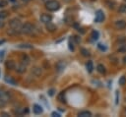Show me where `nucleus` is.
<instances>
[{"instance_id": "4468645a", "label": "nucleus", "mask_w": 126, "mask_h": 117, "mask_svg": "<svg viewBox=\"0 0 126 117\" xmlns=\"http://www.w3.org/2000/svg\"><path fill=\"white\" fill-rule=\"evenodd\" d=\"M118 83H119V85H120V86H124V85L126 84V77H125V76L120 77V79H119Z\"/></svg>"}, {"instance_id": "7ed1b4c3", "label": "nucleus", "mask_w": 126, "mask_h": 117, "mask_svg": "<svg viewBox=\"0 0 126 117\" xmlns=\"http://www.w3.org/2000/svg\"><path fill=\"white\" fill-rule=\"evenodd\" d=\"M33 29H34V27H33L32 24H31V23H25L22 26L21 32L22 33H25V34H31V33H32Z\"/></svg>"}, {"instance_id": "5701e85b", "label": "nucleus", "mask_w": 126, "mask_h": 117, "mask_svg": "<svg viewBox=\"0 0 126 117\" xmlns=\"http://www.w3.org/2000/svg\"><path fill=\"white\" fill-rule=\"evenodd\" d=\"M118 95H119V93H118V91H116L115 92V104H118Z\"/></svg>"}, {"instance_id": "4be33fe9", "label": "nucleus", "mask_w": 126, "mask_h": 117, "mask_svg": "<svg viewBox=\"0 0 126 117\" xmlns=\"http://www.w3.org/2000/svg\"><path fill=\"white\" fill-rule=\"evenodd\" d=\"M19 47H27V48H32V45H30V44H21V45H19Z\"/></svg>"}, {"instance_id": "423d86ee", "label": "nucleus", "mask_w": 126, "mask_h": 117, "mask_svg": "<svg viewBox=\"0 0 126 117\" xmlns=\"http://www.w3.org/2000/svg\"><path fill=\"white\" fill-rule=\"evenodd\" d=\"M51 20H52V17H51L49 14H42V15L40 16V21H41L42 23H44V24L50 23Z\"/></svg>"}, {"instance_id": "bb28decb", "label": "nucleus", "mask_w": 126, "mask_h": 117, "mask_svg": "<svg viewBox=\"0 0 126 117\" xmlns=\"http://www.w3.org/2000/svg\"><path fill=\"white\" fill-rule=\"evenodd\" d=\"M123 63H124V64H126V56H124V57H123Z\"/></svg>"}, {"instance_id": "a211bd4d", "label": "nucleus", "mask_w": 126, "mask_h": 117, "mask_svg": "<svg viewBox=\"0 0 126 117\" xmlns=\"http://www.w3.org/2000/svg\"><path fill=\"white\" fill-rule=\"evenodd\" d=\"M119 12L120 13H126V4H122L119 7Z\"/></svg>"}, {"instance_id": "393cba45", "label": "nucleus", "mask_w": 126, "mask_h": 117, "mask_svg": "<svg viewBox=\"0 0 126 117\" xmlns=\"http://www.w3.org/2000/svg\"><path fill=\"white\" fill-rule=\"evenodd\" d=\"M51 115H52V116H54V117H60V114H59V113H57V112H55V111H54V112H52V114H51Z\"/></svg>"}, {"instance_id": "412c9836", "label": "nucleus", "mask_w": 126, "mask_h": 117, "mask_svg": "<svg viewBox=\"0 0 126 117\" xmlns=\"http://www.w3.org/2000/svg\"><path fill=\"white\" fill-rule=\"evenodd\" d=\"M117 51H118V52H126V44L121 45V46L117 49Z\"/></svg>"}, {"instance_id": "1a4fd4ad", "label": "nucleus", "mask_w": 126, "mask_h": 117, "mask_svg": "<svg viewBox=\"0 0 126 117\" xmlns=\"http://www.w3.org/2000/svg\"><path fill=\"white\" fill-rule=\"evenodd\" d=\"M5 82L8 83V84H10V85H12V86H16L17 85L16 81L14 79H12L11 77H5Z\"/></svg>"}, {"instance_id": "f8f14e48", "label": "nucleus", "mask_w": 126, "mask_h": 117, "mask_svg": "<svg viewBox=\"0 0 126 117\" xmlns=\"http://www.w3.org/2000/svg\"><path fill=\"white\" fill-rule=\"evenodd\" d=\"M15 66H16V64H15V62H14V61H12V60H10V61H7V62H6V67H7V68H9V69H14V68H15Z\"/></svg>"}, {"instance_id": "f03ea898", "label": "nucleus", "mask_w": 126, "mask_h": 117, "mask_svg": "<svg viewBox=\"0 0 126 117\" xmlns=\"http://www.w3.org/2000/svg\"><path fill=\"white\" fill-rule=\"evenodd\" d=\"M45 8H46L48 11L54 12V11L59 10V8H60V3H59L58 1H56V0H49V1H47V2L45 3Z\"/></svg>"}, {"instance_id": "c756f323", "label": "nucleus", "mask_w": 126, "mask_h": 117, "mask_svg": "<svg viewBox=\"0 0 126 117\" xmlns=\"http://www.w3.org/2000/svg\"><path fill=\"white\" fill-rule=\"evenodd\" d=\"M23 1H29V0H23Z\"/></svg>"}, {"instance_id": "9b49d317", "label": "nucleus", "mask_w": 126, "mask_h": 117, "mask_svg": "<svg viewBox=\"0 0 126 117\" xmlns=\"http://www.w3.org/2000/svg\"><path fill=\"white\" fill-rule=\"evenodd\" d=\"M96 70H97V72L100 73V74H104V73H105V68H104V66H103L102 64H98V65L96 66Z\"/></svg>"}, {"instance_id": "b1692460", "label": "nucleus", "mask_w": 126, "mask_h": 117, "mask_svg": "<svg viewBox=\"0 0 126 117\" xmlns=\"http://www.w3.org/2000/svg\"><path fill=\"white\" fill-rule=\"evenodd\" d=\"M6 5H7V2H6V1H1V2H0V8H1V7H5Z\"/></svg>"}, {"instance_id": "a878e982", "label": "nucleus", "mask_w": 126, "mask_h": 117, "mask_svg": "<svg viewBox=\"0 0 126 117\" xmlns=\"http://www.w3.org/2000/svg\"><path fill=\"white\" fill-rule=\"evenodd\" d=\"M98 48H99L100 50H105V49H106L104 46H102V44H98Z\"/></svg>"}, {"instance_id": "0eeeda50", "label": "nucleus", "mask_w": 126, "mask_h": 117, "mask_svg": "<svg viewBox=\"0 0 126 117\" xmlns=\"http://www.w3.org/2000/svg\"><path fill=\"white\" fill-rule=\"evenodd\" d=\"M32 110H33V112H34V114H41L42 112H43V109H42V107L40 106V105H38V104H34L33 105V108H32Z\"/></svg>"}, {"instance_id": "f3484780", "label": "nucleus", "mask_w": 126, "mask_h": 117, "mask_svg": "<svg viewBox=\"0 0 126 117\" xmlns=\"http://www.w3.org/2000/svg\"><path fill=\"white\" fill-rule=\"evenodd\" d=\"M46 28H47V29H48V30H50V31H53V30L56 29V28H55V26H54V25H52L51 23H48V24H47V26H46Z\"/></svg>"}, {"instance_id": "cd10ccee", "label": "nucleus", "mask_w": 126, "mask_h": 117, "mask_svg": "<svg viewBox=\"0 0 126 117\" xmlns=\"http://www.w3.org/2000/svg\"><path fill=\"white\" fill-rule=\"evenodd\" d=\"M49 94H50V95H53V89L49 90Z\"/></svg>"}, {"instance_id": "9d476101", "label": "nucleus", "mask_w": 126, "mask_h": 117, "mask_svg": "<svg viewBox=\"0 0 126 117\" xmlns=\"http://www.w3.org/2000/svg\"><path fill=\"white\" fill-rule=\"evenodd\" d=\"M86 67H87V70H88V72H89V73L93 72L94 64H93V62H92V61H88V62H87V64H86Z\"/></svg>"}, {"instance_id": "aec40b11", "label": "nucleus", "mask_w": 126, "mask_h": 117, "mask_svg": "<svg viewBox=\"0 0 126 117\" xmlns=\"http://www.w3.org/2000/svg\"><path fill=\"white\" fill-rule=\"evenodd\" d=\"M58 99H59L61 102H66V101H65V97H64V92H61V93L58 95Z\"/></svg>"}, {"instance_id": "20e7f679", "label": "nucleus", "mask_w": 126, "mask_h": 117, "mask_svg": "<svg viewBox=\"0 0 126 117\" xmlns=\"http://www.w3.org/2000/svg\"><path fill=\"white\" fill-rule=\"evenodd\" d=\"M103 20H104V14H103V12H102L101 10L96 11V13H95V18H94V22H96V23H101Z\"/></svg>"}, {"instance_id": "dca6fc26", "label": "nucleus", "mask_w": 126, "mask_h": 117, "mask_svg": "<svg viewBox=\"0 0 126 117\" xmlns=\"http://www.w3.org/2000/svg\"><path fill=\"white\" fill-rule=\"evenodd\" d=\"M6 102H7L6 98H4V97H0V108L4 107V106L6 105Z\"/></svg>"}, {"instance_id": "6e6552de", "label": "nucleus", "mask_w": 126, "mask_h": 117, "mask_svg": "<svg viewBox=\"0 0 126 117\" xmlns=\"http://www.w3.org/2000/svg\"><path fill=\"white\" fill-rule=\"evenodd\" d=\"M78 116L80 117H91L92 116V113L88 110H84V111H81L78 113Z\"/></svg>"}, {"instance_id": "ddd939ff", "label": "nucleus", "mask_w": 126, "mask_h": 117, "mask_svg": "<svg viewBox=\"0 0 126 117\" xmlns=\"http://www.w3.org/2000/svg\"><path fill=\"white\" fill-rule=\"evenodd\" d=\"M98 37H99L98 31H97V30H93V31H92V38H93L94 40H96Z\"/></svg>"}, {"instance_id": "7c9ffc66", "label": "nucleus", "mask_w": 126, "mask_h": 117, "mask_svg": "<svg viewBox=\"0 0 126 117\" xmlns=\"http://www.w3.org/2000/svg\"><path fill=\"white\" fill-rule=\"evenodd\" d=\"M125 113H126V109H125Z\"/></svg>"}, {"instance_id": "473e14b6", "label": "nucleus", "mask_w": 126, "mask_h": 117, "mask_svg": "<svg viewBox=\"0 0 126 117\" xmlns=\"http://www.w3.org/2000/svg\"><path fill=\"white\" fill-rule=\"evenodd\" d=\"M124 1H125V2H126V0H124Z\"/></svg>"}, {"instance_id": "f257e3e1", "label": "nucleus", "mask_w": 126, "mask_h": 117, "mask_svg": "<svg viewBox=\"0 0 126 117\" xmlns=\"http://www.w3.org/2000/svg\"><path fill=\"white\" fill-rule=\"evenodd\" d=\"M22 23L20 22V20L18 19H13L10 23H9V27H10V30H14V33H18L21 32V29H22Z\"/></svg>"}, {"instance_id": "2eb2a0df", "label": "nucleus", "mask_w": 126, "mask_h": 117, "mask_svg": "<svg viewBox=\"0 0 126 117\" xmlns=\"http://www.w3.org/2000/svg\"><path fill=\"white\" fill-rule=\"evenodd\" d=\"M17 71H18L19 73H24V72L26 71V66H25V65H20V66H18V67H17Z\"/></svg>"}, {"instance_id": "c85d7f7f", "label": "nucleus", "mask_w": 126, "mask_h": 117, "mask_svg": "<svg viewBox=\"0 0 126 117\" xmlns=\"http://www.w3.org/2000/svg\"><path fill=\"white\" fill-rule=\"evenodd\" d=\"M3 42H4V40H0V44H2Z\"/></svg>"}, {"instance_id": "6ab92c4d", "label": "nucleus", "mask_w": 126, "mask_h": 117, "mask_svg": "<svg viewBox=\"0 0 126 117\" xmlns=\"http://www.w3.org/2000/svg\"><path fill=\"white\" fill-rule=\"evenodd\" d=\"M81 52H82V55L83 56H90V52L87 50V49H85V48H83V49H81Z\"/></svg>"}, {"instance_id": "2f4dec72", "label": "nucleus", "mask_w": 126, "mask_h": 117, "mask_svg": "<svg viewBox=\"0 0 126 117\" xmlns=\"http://www.w3.org/2000/svg\"><path fill=\"white\" fill-rule=\"evenodd\" d=\"M92 1H95V0H92Z\"/></svg>"}, {"instance_id": "39448f33", "label": "nucleus", "mask_w": 126, "mask_h": 117, "mask_svg": "<svg viewBox=\"0 0 126 117\" xmlns=\"http://www.w3.org/2000/svg\"><path fill=\"white\" fill-rule=\"evenodd\" d=\"M114 26L118 29H123L126 28V22L124 20H117L114 22Z\"/></svg>"}]
</instances>
